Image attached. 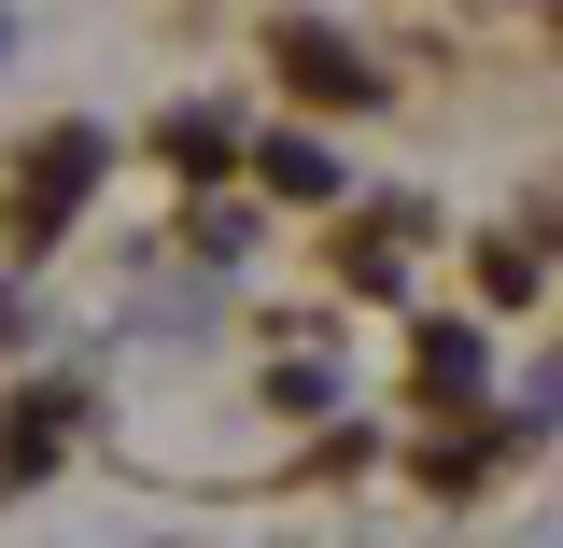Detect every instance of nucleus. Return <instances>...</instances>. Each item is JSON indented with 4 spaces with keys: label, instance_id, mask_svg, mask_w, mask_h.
Masks as SVG:
<instances>
[{
    "label": "nucleus",
    "instance_id": "f03ea898",
    "mask_svg": "<svg viewBox=\"0 0 563 548\" xmlns=\"http://www.w3.org/2000/svg\"><path fill=\"white\" fill-rule=\"evenodd\" d=\"M282 85H296V99H324V113H380V70L352 57L324 14H282Z\"/></svg>",
    "mask_w": 563,
    "mask_h": 548
},
{
    "label": "nucleus",
    "instance_id": "20e7f679",
    "mask_svg": "<svg viewBox=\"0 0 563 548\" xmlns=\"http://www.w3.org/2000/svg\"><path fill=\"white\" fill-rule=\"evenodd\" d=\"M422 394H437V409L479 394V338H465V324H422Z\"/></svg>",
    "mask_w": 563,
    "mask_h": 548
},
{
    "label": "nucleus",
    "instance_id": "7ed1b4c3",
    "mask_svg": "<svg viewBox=\"0 0 563 548\" xmlns=\"http://www.w3.org/2000/svg\"><path fill=\"white\" fill-rule=\"evenodd\" d=\"M57 436H70V394H14V409H0V479L57 465Z\"/></svg>",
    "mask_w": 563,
    "mask_h": 548
},
{
    "label": "nucleus",
    "instance_id": "39448f33",
    "mask_svg": "<svg viewBox=\"0 0 563 548\" xmlns=\"http://www.w3.org/2000/svg\"><path fill=\"white\" fill-rule=\"evenodd\" d=\"M254 169H268L282 198H324V183H339V155H324V141H254Z\"/></svg>",
    "mask_w": 563,
    "mask_h": 548
},
{
    "label": "nucleus",
    "instance_id": "f257e3e1",
    "mask_svg": "<svg viewBox=\"0 0 563 548\" xmlns=\"http://www.w3.org/2000/svg\"><path fill=\"white\" fill-rule=\"evenodd\" d=\"M85 183H99V127H57L29 169H14V254H43L70 211H85Z\"/></svg>",
    "mask_w": 563,
    "mask_h": 548
}]
</instances>
